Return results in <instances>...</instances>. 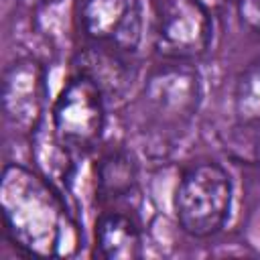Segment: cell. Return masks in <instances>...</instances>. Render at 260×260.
Segmentation results:
<instances>
[{"label": "cell", "instance_id": "cell-1", "mask_svg": "<svg viewBox=\"0 0 260 260\" xmlns=\"http://www.w3.org/2000/svg\"><path fill=\"white\" fill-rule=\"evenodd\" d=\"M234 201V181L217 160L189 165L175 187L173 211L179 228L193 238H211L225 225Z\"/></svg>", "mask_w": 260, "mask_h": 260}, {"label": "cell", "instance_id": "cell-2", "mask_svg": "<svg viewBox=\"0 0 260 260\" xmlns=\"http://www.w3.org/2000/svg\"><path fill=\"white\" fill-rule=\"evenodd\" d=\"M203 100V79L193 61L154 65L142 83L138 108L144 120L162 132L185 130Z\"/></svg>", "mask_w": 260, "mask_h": 260}, {"label": "cell", "instance_id": "cell-3", "mask_svg": "<svg viewBox=\"0 0 260 260\" xmlns=\"http://www.w3.org/2000/svg\"><path fill=\"white\" fill-rule=\"evenodd\" d=\"M213 39V18L201 0H154L152 47L167 61H195Z\"/></svg>", "mask_w": 260, "mask_h": 260}, {"label": "cell", "instance_id": "cell-4", "mask_svg": "<svg viewBox=\"0 0 260 260\" xmlns=\"http://www.w3.org/2000/svg\"><path fill=\"white\" fill-rule=\"evenodd\" d=\"M53 132L61 146L93 148L106 126V95L85 75L75 73L53 104Z\"/></svg>", "mask_w": 260, "mask_h": 260}, {"label": "cell", "instance_id": "cell-5", "mask_svg": "<svg viewBox=\"0 0 260 260\" xmlns=\"http://www.w3.org/2000/svg\"><path fill=\"white\" fill-rule=\"evenodd\" d=\"M77 20L91 43L136 55L146 32L144 0H81Z\"/></svg>", "mask_w": 260, "mask_h": 260}, {"label": "cell", "instance_id": "cell-6", "mask_svg": "<svg viewBox=\"0 0 260 260\" xmlns=\"http://www.w3.org/2000/svg\"><path fill=\"white\" fill-rule=\"evenodd\" d=\"M45 69L35 59H16L4 71L2 108L12 128L30 132L45 104Z\"/></svg>", "mask_w": 260, "mask_h": 260}, {"label": "cell", "instance_id": "cell-7", "mask_svg": "<svg viewBox=\"0 0 260 260\" xmlns=\"http://www.w3.org/2000/svg\"><path fill=\"white\" fill-rule=\"evenodd\" d=\"M134 55H128L120 49L91 43L79 51L75 65L77 73L89 77L106 95V100L122 98L134 81Z\"/></svg>", "mask_w": 260, "mask_h": 260}, {"label": "cell", "instance_id": "cell-8", "mask_svg": "<svg viewBox=\"0 0 260 260\" xmlns=\"http://www.w3.org/2000/svg\"><path fill=\"white\" fill-rule=\"evenodd\" d=\"M142 230L134 213L108 209L95 221V252L108 260H134L142 256Z\"/></svg>", "mask_w": 260, "mask_h": 260}, {"label": "cell", "instance_id": "cell-9", "mask_svg": "<svg viewBox=\"0 0 260 260\" xmlns=\"http://www.w3.org/2000/svg\"><path fill=\"white\" fill-rule=\"evenodd\" d=\"M138 183L134 156L124 148L108 150L95 165V191L102 201H118L130 195Z\"/></svg>", "mask_w": 260, "mask_h": 260}, {"label": "cell", "instance_id": "cell-10", "mask_svg": "<svg viewBox=\"0 0 260 260\" xmlns=\"http://www.w3.org/2000/svg\"><path fill=\"white\" fill-rule=\"evenodd\" d=\"M232 108L240 128L260 132V57L248 63L236 77Z\"/></svg>", "mask_w": 260, "mask_h": 260}, {"label": "cell", "instance_id": "cell-11", "mask_svg": "<svg viewBox=\"0 0 260 260\" xmlns=\"http://www.w3.org/2000/svg\"><path fill=\"white\" fill-rule=\"evenodd\" d=\"M240 22L256 37H260V0H236Z\"/></svg>", "mask_w": 260, "mask_h": 260}, {"label": "cell", "instance_id": "cell-12", "mask_svg": "<svg viewBox=\"0 0 260 260\" xmlns=\"http://www.w3.org/2000/svg\"><path fill=\"white\" fill-rule=\"evenodd\" d=\"M28 8H41V6H45V4H49V2H53V0H22Z\"/></svg>", "mask_w": 260, "mask_h": 260}]
</instances>
